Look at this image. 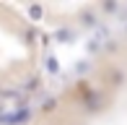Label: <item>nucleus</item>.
Wrapping results in <instances>:
<instances>
[{
    "label": "nucleus",
    "instance_id": "nucleus-1",
    "mask_svg": "<svg viewBox=\"0 0 127 125\" xmlns=\"http://www.w3.org/2000/svg\"><path fill=\"white\" fill-rule=\"evenodd\" d=\"M26 16H29V21H42L44 18V5L42 3H29L26 5Z\"/></svg>",
    "mask_w": 127,
    "mask_h": 125
},
{
    "label": "nucleus",
    "instance_id": "nucleus-2",
    "mask_svg": "<svg viewBox=\"0 0 127 125\" xmlns=\"http://www.w3.org/2000/svg\"><path fill=\"white\" fill-rule=\"evenodd\" d=\"M55 39L60 44H70L73 39H75V31H73V29H57L55 31Z\"/></svg>",
    "mask_w": 127,
    "mask_h": 125
},
{
    "label": "nucleus",
    "instance_id": "nucleus-3",
    "mask_svg": "<svg viewBox=\"0 0 127 125\" xmlns=\"http://www.w3.org/2000/svg\"><path fill=\"white\" fill-rule=\"evenodd\" d=\"M44 68H47L49 73H60V65H57V58H55V55H47V58H44Z\"/></svg>",
    "mask_w": 127,
    "mask_h": 125
},
{
    "label": "nucleus",
    "instance_id": "nucleus-4",
    "mask_svg": "<svg viewBox=\"0 0 127 125\" xmlns=\"http://www.w3.org/2000/svg\"><path fill=\"white\" fill-rule=\"evenodd\" d=\"M86 52H88V55H99V52H101L99 39H88V42H86Z\"/></svg>",
    "mask_w": 127,
    "mask_h": 125
},
{
    "label": "nucleus",
    "instance_id": "nucleus-5",
    "mask_svg": "<svg viewBox=\"0 0 127 125\" xmlns=\"http://www.w3.org/2000/svg\"><path fill=\"white\" fill-rule=\"evenodd\" d=\"M88 70H91V62L86 60V58L75 62V73H78V76H83V73H88Z\"/></svg>",
    "mask_w": 127,
    "mask_h": 125
},
{
    "label": "nucleus",
    "instance_id": "nucleus-6",
    "mask_svg": "<svg viewBox=\"0 0 127 125\" xmlns=\"http://www.w3.org/2000/svg\"><path fill=\"white\" fill-rule=\"evenodd\" d=\"M55 107H57V99H55V96H47V99L42 102V112H52Z\"/></svg>",
    "mask_w": 127,
    "mask_h": 125
},
{
    "label": "nucleus",
    "instance_id": "nucleus-7",
    "mask_svg": "<svg viewBox=\"0 0 127 125\" xmlns=\"http://www.w3.org/2000/svg\"><path fill=\"white\" fill-rule=\"evenodd\" d=\"M101 8H104V10H106V13H114V10H117V8H119V5H117V3H104V5H101Z\"/></svg>",
    "mask_w": 127,
    "mask_h": 125
},
{
    "label": "nucleus",
    "instance_id": "nucleus-8",
    "mask_svg": "<svg viewBox=\"0 0 127 125\" xmlns=\"http://www.w3.org/2000/svg\"><path fill=\"white\" fill-rule=\"evenodd\" d=\"M125 29H127V26H125Z\"/></svg>",
    "mask_w": 127,
    "mask_h": 125
}]
</instances>
